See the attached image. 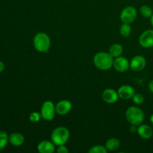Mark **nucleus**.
Returning <instances> with one entry per match:
<instances>
[{
	"label": "nucleus",
	"instance_id": "obj_1",
	"mask_svg": "<svg viewBox=\"0 0 153 153\" xmlns=\"http://www.w3.org/2000/svg\"><path fill=\"white\" fill-rule=\"evenodd\" d=\"M94 64L97 69L100 70H108L113 67L114 58L109 52H100L94 57Z\"/></svg>",
	"mask_w": 153,
	"mask_h": 153
},
{
	"label": "nucleus",
	"instance_id": "obj_2",
	"mask_svg": "<svg viewBox=\"0 0 153 153\" xmlns=\"http://www.w3.org/2000/svg\"><path fill=\"white\" fill-rule=\"evenodd\" d=\"M144 113L140 108L131 106L126 111V118L131 125H139L143 123L144 120Z\"/></svg>",
	"mask_w": 153,
	"mask_h": 153
},
{
	"label": "nucleus",
	"instance_id": "obj_3",
	"mask_svg": "<svg viewBox=\"0 0 153 153\" xmlns=\"http://www.w3.org/2000/svg\"><path fill=\"white\" fill-rule=\"evenodd\" d=\"M34 47L39 52H47L51 46V40L49 35L44 32H39L33 40Z\"/></svg>",
	"mask_w": 153,
	"mask_h": 153
},
{
	"label": "nucleus",
	"instance_id": "obj_4",
	"mask_svg": "<svg viewBox=\"0 0 153 153\" xmlns=\"http://www.w3.org/2000/svg\"><path fill=\"white\" fill-rule=\"evenodd\" d=\"M70 133L68 128L64 126L57 127L53 130L51 134V140L56 146L65 144L69 140Z\"/></svg>",
	"mask_w": 153,
	"mask_h": 153
},
{
	"label": "nucleus",
	"instance_id": "obj_5",
	"mask_svg": "<svg viewBox=\"0 0 153 153\" xmlns=\"http://www.w3.org/2000/svg\"><path fill=\"white\" fill-rule=\"evenodd\" d=\"M56 113L55 111V105L50 100L45 101L43 103L40 108V114L42 119L46 121H51L55 117V114Z\"/></svg>",
	"mask_w": 153,
	"mask_h": 153
},
{
	"label": "nucleus",
	"instance_id": "obj_6",
	"mask_svg": "<svg viewBox=\"0 0 153 153\" xmlns=\"http://www.w3.org/2000/svg\"><path fill=\"white\" fill-rule=\"evenodd\" d=\"M137 16V10L133 6L124 7L120 13V19L123 23L131 24L136 19Z\"/></svg>",
	"mask_w": 153,
	"mask_h": 153
},
{
	"label": "nucleus",
	"instance_id": "obj_7",
	"mask_svg": "<svg viewBox=\"0 0 153 153\" xmlns=\"http://www.w3.org/2000/svg\"><path fill=\"white\" fill-rule=\"evenodd\" d=\"M139 43L143 48L153 47V29L143 31L139 37Z\"/></svg>",
	"mask_w": 153,
	"mask_h": 153
},
{
	"label": "nucleus",
	"instance_id": "obj_8",
	"mask_svg": "<svg viewBox=\"0 0 153 153\" xmlns=\"http://www.w3.org/2000/svg\"><path fill=\"white\" fill-rule=\"evenodd\" d=\"M113 67L117 72L123 73L130 68V62L125 57L120 56L114 59Z\"/></svg>",
	"mask_w": 153,
	"mask_h": 153
},
{
	"label": "nucleus",
	"instance_id": "obj_9",
	"mask_svg": "<svg viewBox=\"0 0 153 153\" xmlns=\"http://www.w3.org/2000/svg\"><path fill=\"white\" fill-rule=\"evenodd\" d=\"M146 61L142 55H136L130 61V68L134 72H140L145 68Z\"/></svg>",
	"mask_w": 153,
	"mask_h": 153
},
{
	"label": "nucleus",
	"instance_id": "obj_10",
	"mask_svg": "<svg viewBox=\"0 0 153 153\" xmlns=\"http://www.w3.org/2000/svg\"><path fill=\"white\" fill-rule=\"evenodd\" d=\"M102 97L103 101L108 104H114L117 102L118 99L120 98L117 91L112 88H107L105 90L102 94Z\"/></svg>",
	"mask_w": 153,
	"mask_h": 153
},
{
	"label": "nucleus",
	"instance_id": "obj_11",
	"mask_svg": "<svg viewBox=\"0 0 153 153\" xmlns=\"http://www.w3.org/2000/svg\"><path fill=\"white\" fill-rule=\"evenodd\" d=\"M117 93L119 97L122 100H130V99H132L133 96L135 94V91L131 85H125L120 87Z\"/></svg>",
	"mask_w": 153,
	"mask_h": 153
},
{
	"label": "nucleus",
	"instance_id": "obj_12",
	"mask_svg": "<svg viewBox=\"0 0 153 153\" xmlns=\"http://www.w3.org/2000/svg\"><path fill=\"white\" fill-rule=\"evenodd\" d=\"M72 102L67 100H62L55 105V111L59 115H66L71 111Z\"/></svg>",
	"mask_w": 153,
	"mask_h": 153
},
{
	"label": "nucleus",
	"instance_id": "obj_13",
	"mask_svg": "<svg viewBox=\"0 0 153 153\" xmlns=\"http://www.w3.org/2000/svg\"><path fill=\"white\" fill-rule=\"evenodd\" d=\"M55 146L52 140H42L37 145V151L40 153H52L55 152Z\"/></svg>",
	"mask_w": 153,
	"mask_h": 153
},
{
	"label": "nucleus",
	"instance_id": "obj_14",
	"mask_svg": "<svg viewBox=\"0 0 153 153\" xmlns=\"http://www.w3.org/2000/svg\"><path fill=\"white\" fill-rule=\"evenodd\" d=\"M137 134L143 139H149L153 135L152 127L146 124H140L137 127Z\"/></svg>",
	"mask_w": 153,
	"mask_h": 153
},
{
	"label": "nucleus",
	"instance_id": "obj_15",
	"mask_svg": "<svg viewBox=\"0 0 153 153\" xmlns=\"http://www.w3.org/2000/svg\"><path fill=\"white\" fill-rule=\"evenodd\" d=\"M24 141H25V137L21 133L14 132L9 136V143L14 146H21L23 144Z\"/></svg>",
	"mask_w": 153,
	"mask_h": 153
},
{
	"label": "nucleus",
	"instance_id": "obj_16",
	"mask_svg": "<svg viewBox=\"0 0 153 153\" xmlns=\"http://www.w3.org/2000/svg\"><path fill=\"white\" fill-rule=\"evenodd\" d=\"M123 52V47L121 44L119 43H114V44L111 45L109 48V54L111 55L113 58H117V57L121 56Z\"/></svg>",
	"mask_w": 153,
	"mask_h": 153
},
{
	"label": "nucleus",
	"instance_id": "obj_17",
	"mask_svg": "<svg viewBox=\"0 0 153 153\" xmlns=\"http://www.w3.org/2000/svg\"><path fill=\"white\" fill-rule=\"evenodd\" d=\"M120 146V141L119 139L115 138H110L106 141L105 147L109 151H115L118 149Z\"/></svg>",
	"mask_w": 153,
	"mask_h": 153
},
{
	"label": "nucleus",
	"instance_id": "obj_18",
	"mask_svg": "<svg viewBox=\"0 0 153 153\" xmlns=\"http://www.w3.org/2000/svg\"><path fill=\"white\" fill-rule=\"evenodd\" d=\"M9 142V137L7 133L0 130V151L3 150Z\"/></svg>",
	"mask_w": 153,
	"mask_h": 153
},
{
	"label": "nucleus",
	"instance_id": "obj_19",
	"mask_svg": "<svg viewBox=\"0 0 153 153\" xmlns=\"http://www.w3.org/2000/svg\"><path fill=\"white\" fill-rule=\"evenodd\" d=\"M131 32V28L130 26V24L128 23H123L120 28V33L121 36L124 37H128Z\"/></svg>",
	"mask_w": 153,
	"mask_h": 153
},
{
	"label": "nucleus",
	"instance_id": "obj_20",
	"mask_svg": "<svg viewBox=\"0 0 153 153\" xmlns=\"http://www.w3.org/2000/svg\"><path fill=\"white\" fill-rule=\"evenodd\" d=\"M140 14L145 18H150L153 14L152 8L148 5H143L140 8Z\"/></svg>",
	"mask_w": 153,
	"mask_h": 153
},
{
	"label": "nucleus",
	"instance_id": "obj_21",
	"mask_svg": "<svg viewBox=\"0 0 153 153\" xmlns=\"http://www.w3.org/2000/svg\"><path fill=\"white\" fill-rule=\"evenodd\" d=\"M108 149H106L105 146L102 145H95L92 146L91 149L88 150L89 153H107Z\"/></svg>",
	"mask_w": 153,
	"mask_h": 153
},
{
	"label": "nucleus",
	"instance_id": "obj_22",
	"mask_svg": "<svg viewBox=\"0 0 153 153\" xmlns=\"http://www.w3.org/2000/svg\"><path fill=\"white\" fill-rule=\"evenodd\" d=\"M28 118H29V120L31 121V123H36L39 122L40 118L42 117H41V114H40V113L34 111V112H31V113L30 114L29 117Z\"/></svg>",
	"mask_w": 153,
	"mask_h": 153
},
{
	"label": "nucleus",
	"instance_id": "obj_23",
	"mask_svg": "<svg viewBox=\"0 0 153 153\" xmlns=\"http://www.w3.org/2000/svg\"><path fill=\"white\" fill-rule=\"evenodd\" d=\"M132 100L134 102V104L136 105H140L144 101V97L142 94H134V95L133 96Z\"/></svg>",
	"mask_w": 153,
	"mask_h": 153
},
{
	"label": "nucleus",
	"instance_id": "obj_24",
	"mask_svg": "<svg viewBox=\"0 0 153 153\" xmlns=\"http://www.w3.org/2000/svg\"><path fill=\"white\" fill-rule=\"evenodd\" d=\"M56 151L58 153H67L69 152V149H67V147L65 146V144H63L58 146V147H57Z\"/></svg>",
	"mask_w": 153,
	"mask_h": 153
},
{
	"label": "nucleus",
	"instance_id": "obj_25",
	"mask_svg": "<svg viewBox=\"0 0 153 153\" xmlns=\"http://www.w3.org/2000/svg\"><path fill=\"white\" fill-rule=\"evenodd\" d=\"M129 130H130V131H131V133L137 132V126H136V125H131Z\"/></svg>",
	"mask_w": 153,
	"mask_h": 153
},
{
	"label": "nucleus",
	"instance_id": "obj_26",
	"mask_svg": "<svg viewBox=\"0 0 153 153\" xmlns=\"http://www.w3.org/2000/svg\"><path fill=\"white\" fill-rule=\"evenodd\" d=\"M148 88H149V91L153 94V80L150 81V82L149 83V85H148Z\"/></svg>",
	"mask_w": 153,
	"mask_h": 153
},
{
	"label": "nucleus",
	"instance_id": "obj_27",
	"mask_svg": "<svg viewBox=\"0 0 153 153\" xmlns=\"http://www.w3.org/2000/svg\"><path fill=\"white\" fill-rule=\"evenodd\" d=\"M4 70V64L2 61H0V73H2Z\"/></svg>",
	"mask_w": 153,
	"mask_h": 153
},
{
	"label": "nucleus",
	"instance_id": "obj_28",
	"mask_svg": "<svg viewBox=\"0 0 153 153\" xmlns=\"http://www.w3.org/2000/svg\"><path fill=\"white\" fill-rule=\"evenodd\" d=\"M150 22H151V25H152V26L153 27V14L150 17Z\"/></svg>",
	"mask_w": 153,
	"mask_h": 153
},
{
	"label": "nucleus",
	"instance_id": "obj_29",
	"mask_svg": "<svg viewBox=\"0 0 153 153\" xmlns=\"http://www.w3.org/2000/svg\"><path fill=\"white\" fill-rule=\"evenodd\" d=\"M150 122L152 123V124L153 125V114L151 115V117H150Z\"/></svg>",
	"mask_w": 153,
	"mask_h": 153
}]
</instances>
